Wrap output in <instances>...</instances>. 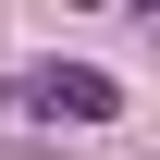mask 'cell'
Instances as JSON below:
<instances>
[{"label": "cell", "instance_id": "cell-1", "mask_svg": "<svg viewBox=\"0 0 160 160\" xmlns=\"http://www.w3.org/2000/svg\"><path fill=\"white\" fill-rule=\"evenodd\" d=\"M123 111V86L99 74V62H37V74H12V99H0V123H111Z\"/></svg>", "mask_w": 160, "mask_h": 160}]
</instances>
